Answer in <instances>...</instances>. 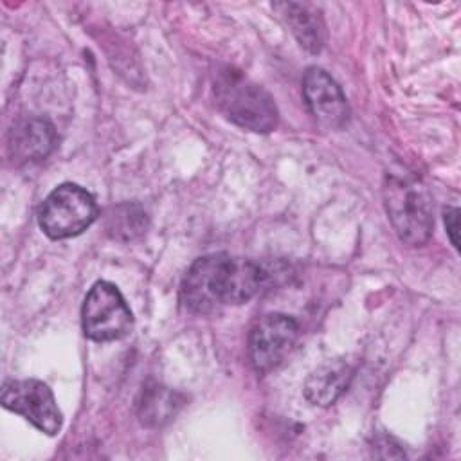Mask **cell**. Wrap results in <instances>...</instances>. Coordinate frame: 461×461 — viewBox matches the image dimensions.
Segmentation results:
<instances>
[{
  "instance_id": "obj_1",
  "label": "cell",
  "mask_w": 461,
  "mask_h": 461,
  "mask_svg": "<svg viewBox=\"0 0 461 461\" xmlns=\"http://www.w3.org/2000/svg\"><path fill=\"white\" fill-rule=\"evenodd\" d=\"M268 272L256 261L223 252L198 258L187 270L180 301L196 315L250 301L267 285Z\"/></svg>"
},
{
  "instance_id": "obj_2",
  "label": "cell",
  "mask_w": 461,
  "mask_h": 461,
  "mask_svg": "<svg viewBox=\"0 0 461 461\" xmlns=\"http://www.w3.org/2000/svg\"><path fill=\"white\" fill-rule=\"evenodd\" d=\"M212 94L218 110L236 126L256 133H268L277 126L274 97L240 70L220 68L212 79Z\"/></svg>"
},
{
  "instance_id": "obj_3",
  "label": "cell",
  "mask_w": 461,
  "mask_h": 461,
  "mask_svg": "<svg viewBox=\"0 0 461 461\" xmlns=\"http://www.w3.org/2000/svg\"><path fill=\"white\" fill-rule=\"evenodd\" d=\"M384 203L400 241L411 247L425 245L434 229V205L429 189L414 176H387Z\"/></svg>"
},
{
  "instance_id": "obj_4",
  "label": "cell",
  "mask_w": 461,
  "mask_h": 461,
  "mask_svg": "<svg viewBox=\"0 0 461 461\" xmlns=\"http://www.w3.org/2000/svg\"><path fill=\"white\" fill-rule=\"evenodd\" d=\"M94 196L77 184L58 185L41 203L40 229L52 240H65L86 230L97 218Z\"/></svg>"
},
{
  "instance_id": "obj_5",
  "label": "cell",
  "mask_w": 461,
  "mask_h": 461,
  "mask_svg": "<svg viewBox=\"0 0 461 461\" xmlns=\"http://www.w3.org/2000/svg\"><path fill=\"white\" fill-rule=\"evenodd\" d=\"M81 322L88 339L95 342H112L130 333L133 315L115 285L97 281L85 297Z\"/></svg>"
},
{
  "instance_id": "obj_6",
  "label": "cell",
  "mask_w": 461,
  "mask_h": 461,
  "mask_svg": "<svg viewBox=\"0 0 461 461\" xmlns=\"http://www.w3.org/2000/svg\"><path fill=\"white\" fill-rule=\"evenodd\" d=\"M2 405L31 421L38 430L54 436L61 430L63 416L47 384L36 378L7 380L2 385Z\"/></svg>"
},
{
  "instance_id": "obj_7",
  "label": "cell",
  "mask_w": 461,
  "mask_h": 461,
  "mask_svg": "<svg viewBox=\"0 0 461 461\" xmlns=\"http://www.w3.org/2000/svg\"><path fill=\"white\" fill-rule=\"evenodd\" d=\"M299 337L297 322L286 313L263 315L249 335V357L258 373L276 369L294 349Z\"/></svg>"
},
{
  "instance_id": "obj_8",
  "label": "cell",
  "mask_w": 461,
  "mask_h": 461,
  "mask_svg": "<svg viewBox=\"0 0 461 461\" xmlns=\"http://www.w3.org/2000/svg\"><path fill=\"white\" fill-rule=\"evenodd\" d=\"M303 95L319 124L340 130L349 121V104L339 83L322 68L308 67L303 76Z\"/></svg>"
},
{
  "instance_id": "obj_9",
  "label": "cell",
  "mask_w": 461,
  "mask_h": 461,
  "mask_svg": "<svg viewBox=\"0 0 461 461\" xmlns=\"http://www.w3.org/2000/svg\"><path fill=\"white\" fill-rule=\"evenodd\" d=\"M56 146L54 126L40 117L20 121L9 131L7 151L13 162L27 164L45 158Z\"/></svg>"
},
{
  "instance_id": "obj_10",
  "label": "cell",
  "mask_w": 461,
  "mask_h": 461,
  "mask_svg": "<svg viewBox=\"0 0 461 461\" xmlns=\"http://www.w3.org/2000/svg\"><path fill=\"white\" fill-rule=\"evenodd\" d=\"M274 9L303 49L312 54L322 50L326 29L317 7L306 2H276Z\"/></svg>"
},
{
  "instance_id": "obj_11",
  "label": "cell",
  "mask_w": 461,
  "mask_h": 461,
  "mask_svg": "<svg viewBox=\"0 0 461 461\" xmlns=\"http://www.w3.org/2000/svg\"><path fill=\"white\" fill-rule=\"evenodd\" d=\"M353 369L344 360H333L317 367L304 382V396L310 403L328 407L346 391Z\"/></svg>"
},
{
  "instance_id": "obj_12",
  "label": "cell",
  "mask_w": 461,
  "mask_h": 461,
  "mask_svg": "<svg viewBox=\"0 0 461 461\" xmlns=\"http://www.w3.org/2000/svg\"><path fill=\"white\" fill-rule=\"evenodd\" d=\"M182 405L184 400L176 391L160 384H149L140 393L137 414L144 427H162L176 416Z\"/></svg>"
},
{
  "instance_id": "obj_13",
  "label": "cell",
  "mask_w": 461,
  "mask_h": 461,
  "mask_svg": "<svg viewBox=\"0 0 461 461\" xmlns=\"http://www.w3.org/2000/svg\"><path fill=\"white\" fill-rule=\"evenodd\" d=\"M148 229V216L137 203H121L112 207L106 216V230L112 238L130 241L144 234Z\"/></svg>"
},
{
  "instance_id": "obj_14",
  "label": "cell",
  "mask_w": 461,
  "mask_h": 461,
  "mask_svg": "<svg viewBox=\"0 0 461 461\" xmlns=\"http://www.w3.org/2000/svg\"><path fill=\"white\" fill-rule=\"evenodd\" d=\"M443 220H445V227H447V232H448V238L454 245L456 250H459V240H457V230H459V211L456 207H447L443 211Z\"/></svg>"
}]
</instances>
